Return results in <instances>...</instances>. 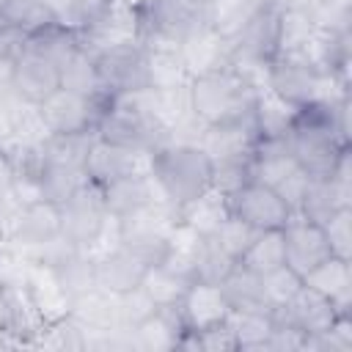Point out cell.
Wrapping results in <instances>:
<instances>
[{
  "label": "cell",
  "instance_id": "cell-41",
  "mask_svg": "<svg viewBox=\"0 0 352 352\" xmlns=\"http://www.w3.org/2000/svg\"><path fill=\"white\" fill-rule=\"evenodd\" d=\"M258 231L256 228H250L248 223H242L239 217H234V214H228L223 223H220V228L209 236L217 248H220V253H226L234 264L242 258V253L248 250V245L253 242V236H256Z\"/></svg>",
  "mask_w": 352,
  "mask_h": 352
},
{
  "label": "cell",
  "instance_id": "cell-23",
  "mask_svg": "<svg viewBox=\"0 0 352 352\" xmlns=\"http://www.w3.org/2000/svg\"><path fill=\"white\" fill-rule=\"evenodd\" d=\"M22 286L28 289L41 322H55V319H63L69 316V308H72V297L60 289L58 278L52 275V270L47 264H36L30 261L28 264V272H25V280Z\"/></svg>",
  "mask_w": 352,
  "mask_h": 352
},
{
  "label": "cell",
  "instance_id": "cell-4",
  "mask_svg": "<svg viewBox=\"0 0 352 352\" xmlns=\"http://www.w3.org/2000/svg\"><path fill=\"white\" fill-rule=\"evenodd\" d=\"M267 85L294 107L349 99V80L327 74L300 58H275L267 69Z\"/></svg>",
  "mask_w": 352,
  "mask_h": 352
},
{
  "label": "cell",
  "instance_id": "cell-28",
  "mask_svg": "<svg viewBox=\"0 0 352 352\" xmlns=\"http://www.w3.org/2000/svg\"><path fill=\"white\" fill-rule=\"evenodd\" d=\"M104 192V204L110 209V214L124 217L140 206H148L154 201H165L151 179V173H135V176H124L107 187H102ZM168 204V201H165Z\"/></svg>",
  "mask_w": 352,
  "mask_h": 352
},
{
  "label": "cell",
  "instance_id": "cell-6",
  "mask_svg": "<svg viewBox=\"0 0 352 352\" xmlns=\"http://www.w3.org/2000/svg\"><path fill=\"white\" fill-rule=\"evenodd\" d=\"M176 223H179V212L165 201H154L148 206H140V209L118 217L121 245L135 250L148 264H157L165 256L168 234L173 231Z\"/></svg>",
  "mask_w": 352,
  "mask_h": 352
},
{
  "label": "cell",
  "instance_id": "cell-2",
  "mask_svg": "<svg viewBox=\"0 0 352 352\" xmlns=\"http://www.w3.org/2000/svg\"><path fill=\"white\" fill-rule=\"evenodd\" d=\"M160 195L179 212L187 201L212 187V160L204 154L198 143L190 140H168L151 151L148 168Z\"/></svg>",
  "mask_w": 352,
  "mask_h": 352
},
{
  "label": "cell",
  "instance_id": "cell-38",
  "mask_svg": "<svg viewBox=\"0 0 352 352\" xmlns=\"http://www.w3.org/2000/svg\"><path fill=\"white\" fill-rule=\"evenodd\" d=\"M0 22L19 30L22 36H30V33L52 25L55 16L38 0H6L0 8Z\"/></svg>",
  "mask_w": 352,
  "mask_h": 352
},
{
  "label": "cell",
  "instance_id": "cell-30",
  "mask_svg": "<svg viewBox=\"0 0 352 352\" xmlns=\"http://www.w3.org/2000/svg\"><path fill=\"white\" fill-rule=\"evenodd\" d=\"M297 110L300 107L280 99L270 85H261L256 91V102H253V110H250L258 138H286Z\"/></svg>",
  "mask_w": 352,
  "mask_h": 352
},
{
  "label": "cell",
  "instance_id": "cell-37",
  "mask_svg": "<svg viewBox=\"0 0 352 352\" xmlns=\"http://www.w3.org/2000/svg\"><path fill=\"white\" fill-rule=\"evenodd\" d=\"M231 308H256V311H270L267 302H264V294H261V278L253 275L250 270L234 264L231 272L220 280Z\"/></svg>",
  "mask_w": 352,
  "mask_h": 352
},
{
  "label": "cell",
  "instance_id": "cell-51",
  "mask_svg": "<svg viewBox=\"0 0 352 352\" xmlns=\"http://www.w3.org/2000/svg\"><path fill=\"white\" fill-rule=\"evenodd\" d=\"M14 206H16V204H3V201H0V228H3V220H6V214H8Z\"/></svg>",
  "mask_w": 352,
  "mask_h": 352
},
{
  "label": "cell",
  "instance_id": "cell-44",
  "mask_svg": "<svg viewBox=\"0 0 352 352\" xmlns=\"http://www.w3.org/2000/svg\"><path fill=\"white\" fill-rule=\"evenodd\" d=\"M195 336H198V352H231V349H236V338H234V330L228 322H217L212 327L195 330Z\"/></svg>",
  "mask_w": 352,
  "mask_h": 352
},
{
  "label": "cell",
  "instance_id": "cell-13",
  "mask_svg": "<svg viewBox=\"0 0 352 352\" xmlns=\"http://www.w3.org/2000/svg\"><path fill=\"white\" fill-rule=\"evenodd\" d=\"M280 231H283L286 267H292L300 278H305L314 267H319L324 258L333 256L322 223H316V220H311V217L292 214Z\"/></svg>",
  "mask_w": 352,
  "mask_h": 352
},
{
  "label": "cell",
  "instance_id": "cell-25",
  "mask_svg": "<svg viewBox=\"0 0 352 352\" xmlns=\"http://www.w3.org/2000/svg\"><path fill=\"white\" fill-rule=\"evenodd\" d=\"M69 316L88 333H102V330H113L118 327V314H116V294L102 289V286H91L80 294L72 297V308Z\"/></svg>",
  "mask_w": 352,
  "mask_h": 352
},
{
  "label": "cell",
  "instance_id": "cell-24",
  "mask_svg": "<svg viewBox=\"0 0 352 352\" xmlns=\"http://www.w3.org/2000/svg\"><path fill=\"white\" fill-rule=\"evenodd\" d=\"M305 286L322 292L341 314H352V261L330 256L319 267H314L305 278Z\"/></svg>",
  "mask_w": 352,
  "mask_h": 352
},
{
  "label": "cell",
  "instance_id": "cell-40",
  "mask_svg": "<svg viewBox=\"0 0 352 352\" xmlns=\"http://www.w3.org/2000/svg\"><path fill=\"white\" fill-rule=\"evenodd\" d=\"M261 278V294H264V302H267V308L275 314V311H280L283 305H289V300L300 292V286H302V278L292 270V267H286V264H280V267H275V270H270V272H264V275H258Z\"/></svg>",
  "mask_w": 352,
  "mask_h": 352
},
{
  "label": "cell",
  "instance_id": "cell-7",
  "mask_svg": "<svg viewBox=\"0 0 352 352\" xmlns=\"http://www.w3.org/2000/svg\"><path fill=\"white\" fill-rule=\"evenodd\" d=\"M80 44L88 52H102L140 41V11L126 0H104L80 28Z\"/></svg>",
  "mask_w": 352,
  "mask_h": 352
},
{
  "label": "cell",
  "instance_id": "cell-10",
  "mask_svg": "<svg viewBox=\"0 0 352 352\" xmlns=\"http://www.w3.org/2000/svg\"><path fill=\"white\" fill-rule=\"evenodd\" d=\"M58 209H60V236L77 248H88L113 217L104 204L102 187L94 184L91 179L82 187H77L63 204H58Z\"/></svg>",
  "mask_w": 352,
  "mask_h": 352
},
{
  "label": "cell",
  "instance_id": "cell-19",
  "mask_svg": "<svg viewBox=\"0 0 352 352\" xmlns=\"http://www.w3.org/2000/svg\"><path fill=\"white\" fill-rule=\"evenodd\" d=\"M179 314H182L184 327L204 330V327H212L217 322H226V316L231 314V302H228L220 283L195 278L179 302Z\"/></svg>",
  "mask_w": 352,
  "mask_h": 352
},
{
  "label": "cell",
  "instance_id": "cell-12",
  "mask_svg": "<svg viewBox=\"0 0 352 352\" xmlns=\"http://www.w3.org/2000/svg\"><path fill=\"white\" fill-rule=\"evenodd\" d=\"M58 88H60L58 63L52 58H47L44 52H38V50H33V47L25 44L19 50V55L11 60V69H8V91L16 94L22 102L41 104Z\"/></svg>",
  "mask_w": 352,
  "mask_h": 352
},
{
  "label": "cell",
  "instance_id": "cell-35",
  "mask_svg": "<svg viewBox=\"0 0 352 352\" xmlns=\"http://www.w3.org/2000/svg\"><path fill=\"white\" fill-rule=\"evenodd\" d=\"M226 322L234 330L236 349H267V338L275 327V314L256 308H231Z\"/></svg>",
  "mask_w": 352,
  "mask_h": 352
},
{
  "label": "cell",
  "instance_id": "cell-9",
  "mask_svg": "<svg viewBox=\"0 0 352 352\" xmlns=\"http://www.w3.org/2000/svg\"><path fill=\"white\" fill-rule=\"evenodd\" d=\"M110 96H82L58 88L38 104V113L50 135H85V132H96V124Z\"/></svg>",
  "mask_w": 352,
  "mask_h": 352
},
{
  "label": "cell",
  "instance_id": "cell-5",
  "mask_svg": "<svg viewBox=\"0 0 352 352\" xmlns=\"http://www.w3.org/2000/svg\"><path fill=\"white\" fill-rule=\"evenodd\" d=\"M60 236V209L52 201L16 204L0 228V245L22 253L25 258Z\"/></svg>",
  "mask_w": 352,
  "mask_h": 352
},
{
  "label": "cell",
  "instance_id": "cell-18",
  "mask_svg": "<svg viewBox=\"0 0 352 352\" xmlns=\"http://www.w3.org/2000/svg\"><path fill=\"white\" fill-rule=\"evenodd\" d=\"M338 308L333 305V300H327L322 292L311 289V286H300V292L289 300V305H283L280 311H275L278 319L289 322L292 327H297L305 341L311 336H319L324 330H330V324L338 319Z\"/></svg>",
  "mask_w": 352,
  "mask_h": 352
},
{
  "label": "cell",
  "instance_id": "cell-8",
  "mask_svg": "<svg viewBox=\"0 0 352 352\" xmlns=\"http://www.w3.org/2000/svg\"><path fill=\"white\" fill-rule=\"evenodd\" d=\"M209 0H146L140 11V41L179 44L195 25L206 19Z\"/></svg>",
  "mask_w": 352,
  "mask_h": 352
},
{
  "label": "cell",
  "instance_id": "cell-15",
  "mask_svg": "<svg viewBox=\"0 0 352 352\" xmlns=\"http://www.w3.org/2000/svg\"><path fill=\"white\" fill-rule=\"evenodd\" d=\"M94 58H96V69H99V77H102V85H104L107 96L148 88L146 85V60H143L140 41L94 52Z\"/></svg>",
  "mask_w": 352,
  "mask_h": 352
},
{
  "label": "cell",
  "instance_id": "cell-42",
  "mask_svg": "<svg viewBox=\"0 0 352 352\" xmlns=\"http://www.w3.org/2000/svg\"><path fill=\"white\" fill-rule=\"evenodd\" d=\"M322 228H324V234H327V242H330L333 256L352 261V206L336 209V212L322 223Z\"/></svg>",
  "mask_w": 352,
  "mask_h": 352
},
{
  "label": "cell",
  "instance_id": "cell-3",
  "mask_svg": "<svg viewBox=\"0 0 352 352\" xmlns=\"http://www.w3.org/2000/svg\"><path fill=\"white\" fill-rule=\"evenodd\" d=\"M256 91L258 88L245 74H239L234 66H226L190 80V107L204 126L226 124L250 116Z\"/></svg>",
  "mask_w": 352,
  "mask_h": 352
},
{
  "label": "cell",
  "instance_id": "cell-21",
  "mask_svg": "<svg viewBox=\"0 0 352 352\" xmlns=\"http://www.w3.org/2000/svg\"><path fill=\"white\" fill-rule=\"evenodd\" d=\"M182 333H184V322H182L179 305L154 308L140 324H135L129 330L132 352H168V349H176Z\"/></svg>",
  "mask_w": 352,
  "mask_h": 352
},
{
  "label": "cell",
  "instance_id": "cell-33",
  "mask_svg": "<svg viewBox=\"0 0 352 352\" xmlns=\"http://www.w3.org/2000/svg\"><path fill=\"white\" fill-rule=\"evenodd\" d=\"M204 245H206V236L179 220V223L173 226V231L168 234V248H165V256H162L160 261L168 264V267L176 270V272H182V275L195 278V270H198Z\"/></svg>",
  "mask_w": 352,
  "mask_h": 352
},
{
  "label": "cell",
  "instance_id": "cell-31",
  "mask_svg": "<svg viewBox=\"0 0 352 352\" xmlns=\"http://www.w3.org/2000/svg\"><path fill=\"white\" fill-rule=\"evenodd\" d=\"M58 74H60V88H66V91H74L82 96H107L99 69H96V58L82 44H77L58 63Z\"/></svg>",
  "mask_w": 352,
  "mask_h": 352
},
{
  "label": "cell",
  "instance_id": "cell-22",
  "mask_svg": "<svg viewBox=\"0 0 352 352\" xmlns=\"http://www.w3.org/2000/svg\"><path fill=\"white\" fill-rule=\"evenodd\" d=\"M316 28L319 25L308 3H300V0L278 3V55L275 58H302Z\"/></svg>",
  "mask_w": 352,
  "mask_h": 352
},
{
  "label": "cell",
  "instance_id": "cell-50",
  "mask_svg": "<svg viewBox=\"0 0 352 352\" xmlns=\"http://www.w3.org/2000/svg\"><path fill=\"white\" fill-rule=\"evenodd\" d=\"M6 327H8V319H6V292L0 286V349L3 346H11L8 344V336H6Z\"/></svg>",
  "mask_w": 352,
  "mask_h": 352
},
{
  "label": "cell",
  "instance_id": "cell-1",
  "mask_svg": "<svg viewBox=\"0 0 352 352\" xmlns=\"http://www.w3.org/2000/svg\"><path fill=\"white\" fill-rule=\"evenodd\" d=\"M286 140L311 179H330L341 157L349 154V99L300 107Z\"/></svg>",
  "mask_w": 352,
  "mask_h": 352
},
{
  "label": "cell",
  "instance_id": "cell-14",
  "mask_svg": "<svg viewBox=\"0 0 352 352\" xmlns=\"http://www.w3.org/2000/svg\"><path fill=\"white\" fill-rule=\"evenodd\" d=\"M151 168V151H135V148H124L116 143H107L102 138L94 135L91 146H88V157H85V176L99 184L107 187L124 176H135V173H148Z\"/></svg>",
  "mask_w": 352,
  "mask_h": 352
},
{
  "label": "cell",
  "instance_id": "cell-36",
  "mask_svg": "<svg viewBox=\"0 0 352 352\" xmlns=\"http://www.w3.org/2000/svg\"><path fill=\"white\" fill-rule=\"evenodd\" d=\"M236 264H239V267H245V270H250L253 275H264V272H270V270H275V267L286 264L283 231H280V228L258 231Z\"/></svg>",
  "mask_w": 352,
  "mask_h": 352
},
{
  "label": "cell",
  "instance_id": "cell-29",
  "mask_svg": "<svg viewBox=\"0 0 352 352\" xmlns=\"http://www.w3.org/2000/svg\"><path fill=\"white\" fill-rule=\"evenodd\" d=\"M143 47V60H146V85L148 88H173L190 82L179 44H165V41H140Z\"/></svg>",
  "mask_w": 352,
  "mask_h": 352
},
{
  "label": "cell",
  "instance_id": "cell-26",
  "mask_svg": "<svg viewBox=\"0 0 352 352\" xmlns=\"http://www.w3.org/2000/svg\"><path fill=\"white\" fill-rule=\"evenodd\" d=\"M272 0H209L206 6V22L214 33H220L228 44L236 41L253 19L270 6Z\"/></svg>",
  "mask_w": 352,
  "mask_h": 352
},
{
  "label": "cell",
  "instance_id": "cell-39",
  "mask_svg": "<svg viewBox=\"0 0 352 352\" xmlns=\"http://www.w3.org/2000/svg\"><path fill=\"white\" fill-rule=\"evenodd\" d=\"M33 346L55 349V352H82L85 349V330L72 316H63V319L47 322L41 327V333L36 336Z\"/></svg>",
  "mask_w": 352,
  "mask_h": 352
},
{
  "label": "cell",
  "instance_id": "cell-16",
  "mask_svg": "<svg viewBox=\"0 0 352 352\" xmlns=\"http://www.w3.org/2000/svg\"><path fill=\"white\" fill-rule=\"evenodd\" d=\"M195 143L204 148V154L214 162H228V160H248L253 157V148L258 143V132L253 124V116L226 121V124H212L204 126L195 138Z\"/></svg>",
  "mask_w": 352,
  "mask_h": 352
},
{
  "label": "cell",
  "instance_id": "cell-45",
  "mask_svg": "<svg viewBox=\"0 0 352 352\" xmlns=\"http://www.w3.org/2000/svg\"><path fill=\"white\" fill-rule=\"evenodd\" d=\"M267 349H275V352H294V349H305V336L292 327L289 322L278 319L275 316V327L267 338Z\"/></svg>",
  "mask_w": 352,
  "mask_h": 352
},
{
  "label": "cell",
  "instance_id": "cell-46",
  "mask_svg": "<svg viewBox=\"0 0 352 352\" xmlns=\"http://www.w3.org/2000/svg\"><path fill=\"white\" fill-rule=\"evenodd\" d=\"M14 138V113H11V91H0V146Z\"/></svg>",
  "mask_w": 352,
  "mask_h": 352
},
{
  "label": "cell",
  "instance_id": "cell-17",
  "mask_svg": "<svg viewBox=\"0 0 352 352\" xmlns=\"http://www.w3.org/2000/svg\"><path fill=\"white\" fill-rule=\"evenodd\" d=\"M179 52L190 80L231 66V44L220 33H214L206 19L179 41Z\"/></svg>",
  "mask_w": 352,
  "mask_h": 352
},
{
  "label": "cell",
  "instance_id": "cell-34",
  "mask_svg": "<svg viewBox=\"0 0 352 352\" xmlns=\"http://www.w3.org/2000/svg\"><path fill=\"white\" fill-rule=\"evenodd\" d=\"M192 280L195 278L182 275V272L170 270L168 264L157 261V264H151L146 270V275L140 280V289L154 300L157 308H173V305L182 302V297L187 294V289H190Z\"/></svg>",
  "mask_w": 352,
  "mask_h": 352
},
{
  "label": "cell",
  "instance_id": "cell-32",
  "mask_svg": "<svg viewBox=\"0 0 352 352\" xmlns=\"http://www.w3.org/2000/svg\"><path fill=\"white\" fill-rule=\"evenodd\" d=\"M228 214L231 212H228L226 192H220L217 187H209L201 195H195L192 201H187L184 206H179V220L204 236H212Z\"/></svg>",
  "mask_w": 352,
  "mask_h": 352
},
{
  "label": "cell",
  "instance_id": "cell-52",
  "mask_svg": "<svg viewBox=\"0 0 352 352\" xmlns=\"http://www.w3.org/2000/svg\"><path fill=\"white\" fill-rule=\"evenodd\" d=\"M126 3H132V6H143L146 0H126Z\"/></svg>",
  "mask_w": 352,
  "mask_h": 352
},
{
  "label": "cell",
  "instance_id": "cell-20",
  "mask_svg": "<svg viewBox=\"0 0 352 352\" xmlns=\"http://www.w3.org/2000/svg\"><path fill=\"white\" fill-rule=\"evenodd\" d=\"M151 264L146 258H140L135 250H129L126 245H118L116 250H110L107 256L94 261V272H96V286L113 292V294H124L140 286L146 270Z\"/></svg>",
  "mask_w": 352,
  "mask_h": 352
},
{
  "label": "cell",
  "instance_id": "cell-47",
  "mask_svg": "<svg viewBox=\"0 0 352 352\" xmlns=\"http://www.w3.org/2000/svg\"><path fill=\"white\" fill-rule=\"evenodd\" d=\"M11 184H14V165L6 157V151L0 148V201L3 204H16L11 195Z\"/></svg>",
  "mask_w": 352,
  "mask_h": 352
},
{
  "label": "cell",
  "instance_id": "cell-43",
  "mask_svg": "<svg viewBox=\"0 0 352 352\" xmlns=\"http://www.w3.org/2000/svg\"><path fill=\"white\" fill-rule=\"evenodd\" d=\"M154 300L138 286L132 292H124V294H116V314H118V327L124 330H132L135 324H140L151 311H154Z\"/></svg>",
  "mask_w": 352,
  "mask_h": 352
},
{
  "label": "cell",
  "instance_id": "cell-48",
  "mask_svg": "<svg viewBox=\"0 0 352 352\" xmlns=\"http://www.w3.org/2000/svg\"><path fill=\"white\" fill-rule=\"evenodd\" d=\"M104 0H72V28L77 30Z\"/></svg>",
  "mask_w": 352,
  "mask_h": 352
},
{
  "label": "cell",
  "instance_id": "cell-11",
  "mask_svg": "<svg viewBox=\"0 0 352 352\" xmlns=\"http://www.w3.org/2000/svg\"><path fill=\"white\" fill-rule=\"evenodd\" d=\"M226 201H228V212L256 231L283 228L286 220L292 217V209L286 206V201L270 184H261L256 179H248L245 184L231 190Z\"/></svg>",
  "mask_w": 352,
  "mask_h": 352
},
{
  "label": "cell",
  "instance_id": "cell-49",
  "mask_svg": "<svg viewBox=\"0 0 352 352\" xmlns=\"http://www.w3.org/2000/svg\"><path fill=\"white\" fill-rule=\"evenodd\" d=\"M38 3L55 16V22L72 28V0H38Z\"/></svg>",
  "mask_w": 352,
  "mask_h": 352
},
{
  "label": "cell",
  "instance_id": "cell-27",
  "mask_svg": "<svg viewBox=\"0 0 352 352\" xmlns=\"http://www.w3.org/2000/svg\"><path fill=\"white\" fill-rule=\"evenodd\" d=\"M300 165H297L286 138H258V143L253 148V162H250V170H253L256 182L270 184L275 190Z\"/></svg>",
  "mask_w": 352,
  "mask_h": 352
},
{
  "label": "cell",
  "instance_id": "cell-53",
  "mask_svg": "<svg viewBox=\"0 0 352 352\" xmlns=\"http://www.w3.org/2000/svg\"><path fill=\"white\" fill-rule=\"evenodd\" d=\"M3 3H6V0H0V8H3Z\"/></svg>",
  "mask_w": 352,
  "mask_h": 352
}]
</instances>
